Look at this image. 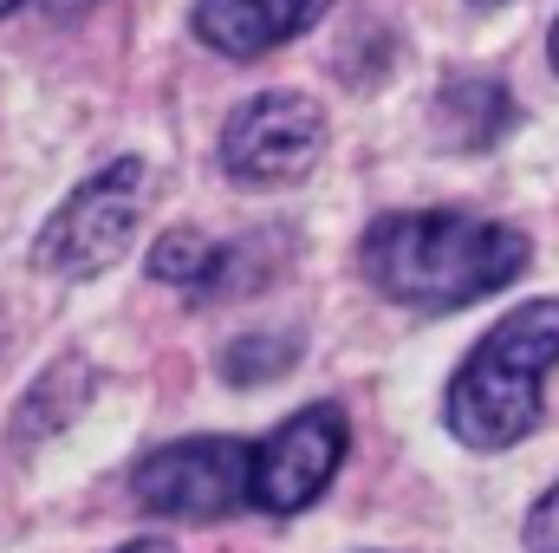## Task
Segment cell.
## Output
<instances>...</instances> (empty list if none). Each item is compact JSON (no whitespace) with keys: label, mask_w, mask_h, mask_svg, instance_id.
I'll return each mask as SVG.
<instances>
[{"label":"cell","mask_w":559,"mask_h":553,"mask_svg":"<svg viewBox=\"0 0 559 553\" xmlns=\"http://www.w3.org/2000/svg\"><path fill=\"white\" fill-rule=\"evenodd\" d=\"M468 7H501V0H468Z\"/></svg>","instance_id":"obj_15"},{"label":"cell","mask_w":559,"mask_h":553,"mask_svg":"<svg viewBox=\"0 0 559 553\" xmlns=\"http://www.w3.org/2000/svg\"><path fill=\"white\" fill-rule=\"evenodd\" d=\"M261 255H267V242H209V235H195V228H169L156 248H150V274L163 280V286H182L195 306H209V299H241V293H254L261 286Z\"/></svg>","instance_id":"obj_7"},{"label":"cell","mask_w":559,"mask_h":553,"mask_svg":"<svg viewBox=\"0 0 559 553\" xmlns=\"http://www.w3.org/2000/svg\"><path fill=\"white\" fill-rule=\"evenodd\" d=\"M85 398H92V365H85V358H59V365L26 391V404L13 411V449H33V443H46L52 430H66L72 416L85 411Z\"/></svg>","instance_id":"obj_10"},{"label":"cell","mask_w":559,"mask_h":553,"mask_svg":"<svg viewBox=\"0 0 559 553\" xmlns=\"http://www.w3.org/2000/svg\"><path fill=\"white\" fill-rule=\"evenodd\" d=\"M534 248L521 228L508 222H481L462 209H397L378 215L358 242V268L365 280L417 313H462L488 293H501L508 280L527 274Z\"/></svg>","instance_id":"obj_1"},{"label":"cell","mask_w":559,"mask_h":553,"mask_svg":"<svg viewBox=\"0 0 559 553\" xmlns=\"http://www.w3.org/2000/svg\"><path fill=\"white\" fill-rule=\"evenodd\" d=\"M143 209H150V169H143L138 156H118V163H105L98 176H85L52 209V222L39 228L33 255H39L46 274L92 280V274H105L111 261H124Z\"/></svg>","instance_id":"obj_3"},{"label":"cell","mask_w":559,"mask_h":553,"mask_svg":"<svg viewBox=\"0 0 559 553\" xmlns=\"http://www.w3.org/2000/svg\"><path fill=\"white\" fill-rule=\"evenodd\" d=\"M248 475H254V443L189 436L143 456L131 469V495L169 521H222L248 502Z\"/></svg>","instance_id":"obj_4"},{"label":"cell","mask_w":559,"mask_h":553,"mask_svg":"<svg viewBox=\"0 0 559 553\" xmlns=\"http://www.w3.org/2000/svg\"><path fill=\"white\" fill-rule=\"evenodd\" d=\"M332 0H195L189 26L209 52H228V59H261L286 39H299L306 26L325 20Z\"/></svg>","instance_id":"obj_8"},{"label":"cell","mask_w":559,"mask_h":553,"mask_svg":"<svg viewBox=\"0 0 559 553\" xmlns=\"http://www.w3.org/2000/svg\"><path fill=\"white\" fill-rule=\"evenodd\" d=\"M547 52H554V72H559V20H554V39H547Z\"/></svg>","instance_id":"obj_14"},{"label":"cell","mask_w":559,"mask_h":553,"mask_svg":"<svg viewBox=\"0 0 559 553\" xmlns=\"http://www.w3.org/2000/svg\"><path fill=\"white\" fill-rule=\"evenodd\" d=\"M13 7H20V0H0V13H13Z\"/></svg>","instance_id":"obj_16"},{"label":"cell","mask_w":559,"mask_h":553,"mask_svg":"<svg viewBox=\"0 0 559 553\" xmlns=\"http://www.w3.org/2000/svg\"><path fill=\"white\" fill-rule=\"evenodd\" d=\"M299 365V339H286V332H248V339H235L228 352H222V378L228 385H274L280 372H293Z\"/></svg>","instance_id":"obj_11"},{"label":"cell","mask_w":559,"mask_h":553,"mask_svg":"<svg viewBox=\"0 0 559 553\" xmlns=\"http://www.w3.org/2000/svg\"><path fill=\"white\" fill-rule=\"evenodd\" d=\"M508 125H514V98H508L501 79L462 72L436 98V138L455 143V150H488V143L508 138Z\"/></svg>","instance_id":"obj_9"},{"label":"cell","mask_w":559,"mask_h":553,"mask_svg":"<svg viewBox=\"0 0 559 553\" xmlns=\"http://www.w3.org/2000/svg\"><path fill=\"white\" fill-rule=\"evenodd\" d=\"M521 541H527V553H559V482L527 508V528H521Z\"/></svg>","instance_id":"obj_12"},{"label":"cell","mask_w":559,"mask_h":553,"mask_svg":"<svg viewBox=\"0 0 559 553\" xmlns=\"http://www.w3.org/2000/svg\"><path fill=\"white\" fill-rule=\"evenodd\" d=\"M352 449V423L338 404H306L280 423L274 436L254 443V475H248V508L261 515H299L312 508L332 475L345 469Z\"/></svg>","instance_id":"obj_5"},{"label":"cell","mask_w":559,"mask_h":553,"mask_svg":"<svg viewBox=\"0 0 559 553\" xmlns=\"http://www.w3.org/2000/svg\"><path fill=\"white\" fill-rule=\"evenodd\" d=\"M124 553H176V548H163V541H131Z\"/></svg>","instance_id":"obj_13"},{"label":"cell","mask_w":559,"mask_h":553,"mask_svg":"<svg viewBox=\"0 0 559 553\" xmlns=\"http://www.w3.org/2000/svg\"><path fill=\"white\" fill-rule=\"evenodd\" d=\"M559 365V299H521L455 365L442 423L468 449H514L540 430L547 378Z\"/></svg>","instance_id":"obj_2"},{"label":"cell","mask_w":559,"mask_h":553,"mask_svg":"<svg viewBox=\"0 0 559 553\" xmlns=\"http://www.w3.org/2000/svg\"><path fill=\"white\" fill-rule=\"evenodd\" d=\"M325 150V111L306 92H254L228 131H222V169L248 189L299 183Z\"/></svg>","instance_id":"obj_6"}]
</instances>
